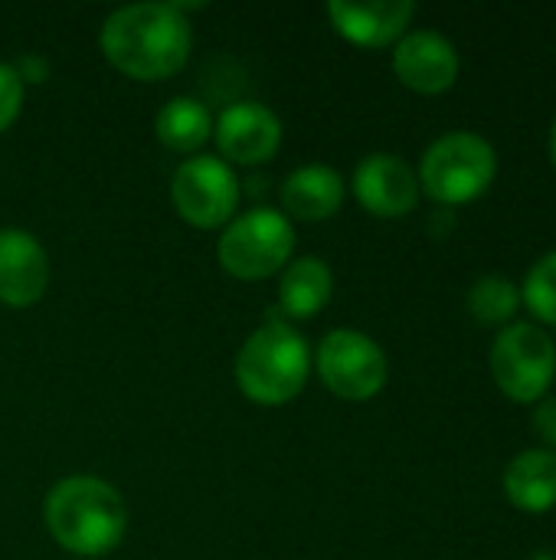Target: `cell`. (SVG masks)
I'll return each mask as SVG.
<instances>
[{
  "instance_id": "6da1fadb",
  "label": "cell",
  "mask_w": 556,
  "mask_h": 560,
  "mask_svg": "<svg viewBox=\"0 0 556 560\" xmlns=\"http://www.w3.org/2000/svg\"><path fill=\"white\" fill-rule=\"evenodd\" d=\"M98 46L121 75L161 82L187 66L193 30L177 3H131L102 23Z\"/></svg>"
},
{
  "instance_id": "7a4b0ae2",
  "label": "cell",
  "mask_w": 556,
  "mask_h": 560,
  "mask_svg": "<svg viewBox=\"0 0 556 560\" xmlns=\"http://www.w3.org/2000/svg\"><path fill=\"white\" fill-rule=\"evenodd\" d=\"M43 522L52 541L82 560L111 555L128 535V505L95 476H69L46 492Z\"/></svg>"
},
{
  "instance_id": "3957f363",
  "label": "cell",
  "mask_w": 556,
  "mask_h": 560,
  "mask_svg": "<svg viewBox=\"0 0 556 560\" xmlns=\"http://www.w3.org/2000/svg\"><path fill=\"white\" fill-rule=\"evenodd\" d=\"M315 368V354L305 335L272 315L262 322L236 354V384L259 407H285L292 404Z\"/></svg>"
},
{
  "instance_id": "277c9868",
  "label": "cell",
  "mask_w": 556,
  "mask_h": 560,
  "mask_svg": "<svg viewBox=\"0 0 556 560\" xmlns=\"http://www.w3.org/2000/svg\"><path fill=\"white\" fill-rule=\"evenodd\" d=\"M416 177L433 203L465 207L495 184L498 151L478 131H449L423 151Z\"/></svg>"
},
{
  "instance_id": "5b68a950",
  "label": "cell",
  "mask_w": 556,
  "mask_h": 560,
  "mask_svg": "<svg viewBox=\"0 0 556 560\" xmlns=\"http://www.w3.org/2000/svg\"><path fill=\"white\" fill-rule=\"evenodd\" d=\"M295 253V226L282 210L256 207L233 217L220 236V266L239 282H262L282 272Z\"/></svg>"
},
{
  "instance_id": "8992f818",
  "label": "cell",
  "mask_w": 556,
  "mask_h": 560,
  "mask_svg": "<svg viewBox=\"0 0 556 560\" xmlns=\"http://www.w3.org/2000/svg\"><path fill=\"white\" fill-rule=\"evenodd\" d=\"M488 368L508 400L534 407L551 394L556 381L554 338L537 322H511L495 335Z\"/></svg>"
},
{
  "instance_id": "52a82bcc",
  "label": "cell",
  "mask_w": 556,
  "mask_h": 560,
  "mask_svg": "<svg viewBox=\"0 0 556 560\" xmlns=\"http://www.w3.org/2000/svg\"><path fill=\"white\" fill-rule=\"evenodd\" d=\"M315 368L321 384L347 404H367L383 394L390 381V364L383 348L357 331V328H334L321 338L315 351Z\"/></svg>"
},
{
  "instance_id": "ba28073f",
  "label": "cell",
  "mask_w": 556,
  "mask_h": 560,
  "mask_svg": "<svg viewBox=\"0 0 556 560\" xmlns=\"http://www.w3.org/2000/svg\"><path fill=\"white\" fill-rule=\"evenodd\" d=\"M170 200L180 220L197 230H220L236 217L239 207V177L236 171L213 154L187 158L170 180Z\"/></svg>"
},
{
  "instance_id": "9c48e42d",
  "label": "cell",
  "mask_w": 556,
  "mask_h": 560,
  "mask_svg": "<svg viewBox=\"0 0 556 560\" xmlns=\"http://www.w3.org/2000/svg\"><path fill=\"white\" fill-rule=\"evenodd\" d=\"M213 141L229 167H256L279 154L282 121L262 102H236L223 108L220 118L213 121Z\"/></svg>"
},
{
  "instance_id": "30bf717a",
  "label": "cell",
  "mask_w": 556,
  "mask_h": 560,
  "mask_svg": "<svg viewBox=\"0 0 556 560\" xmlns=\"http://www.w3.org/2000/svg\"><path fill=\"white\" fill-rule=\"evenodd\" d=\"M354 197L357 203L380 220H400L410 217L423 197L419 190V177L410 167V161H403L400 154L390 151H374L367 154L357 167H354Z\"/></svg>"
},
{
  "instance_id": "8fae6325",
  "label": "cell",
  "mask_w": 556,
  "mask_h": 560,
  "mask_svg": "<svg viewBox=\"0 0 556 560\" xmlns=\"http://www.w3.org/2000/svg\"><path fill=\"white\" fill-rule=\"evenodd\" d=\"M459 49L439 30H410L393 46V72L416 95H442L459 82Z\"/></svg>"
},
{
  "instance_id": "7c38bea8",
  "label": "cell",
  "mask_w": 556,
  "mask_h": 560,
  "mask_svg": "<svg viewBox=\"0 0 556 560\" xmlns=\"http://www.w3.org/2000/svg\"><path fill=\"white\" fill-rule=\"evenodd\" d=\"M49 289V256L43 243L20 226L0 230V302L7 308H29Z\"/></svg>"
},
{
  "instance_id": "4fadbf2b",
  "label": "cell",
  "mask_w": 556,
  "mask_h": 560,
  "mask_svg": "<svg viewBox=\"0 0 556 560\" xmlns=\"http://www.w3.org/2000/svg\"><path fill=\"white\" fill-rule=\"evenodd\" d=\"M328 16L338 36H344L354 46L364 49H383L397 46L416 16L413 0H374V3H351L334 0L328 3Z\"/></svg>"
},
{
  "instance_id": "5bb4252c",
  "label": "cell",
  "mask_w": 556,
  "mask_h": 560,
  "mask_svg": "<svg viewBox=\"0 0 556 560\" xmlns=\"http://www.w3.org/2000/svg\"><path fill=\"white\" fill-rule=\"evenodd\" d=\"M344 177L328 164H305L282 184V213L288 220L321 223L344 207Z\"/></svg>"
},
{
  "instance_id": "9a60e30c",
  "label": "cell",
  "mask_w": 556,
  "mask_h": 560,
  "mask_svg": "<svg viewBox=\"0 0 556 560\" xmlns=\"http://www.w3.org/2000/svg\"><path fill=\"white\" fill-rule=\"evenodd\" d=\"M505 499L528 515H544L556 509V453L534 446L518 453L505 466Z\"/></svg>"
},
{
  "instance_id": "2e32d148",
  "label": "cell",
  "mask_w": 556,
  "mask_h": 560,
  "mask_svg": "<svg viewBox=\"0 0 556 560\" xmlns=\"http://www.w3.org/2000/svg\"><path fill=\"white\" fill-rule=\"evenodd\" d=\"M334 295V276L324 259L301 256L282 269L279 282V318L282 322H308L328 308Z\"/></svg>"
},
{
  "instance_id": "e0dca14e",
  "label": "cell",
  "mask_w": 556,
  "mask_h": 560,
  "mask_svg": "<svg viewBox=\"0 0 556 560\" xmlns=\"http://www.w3.org/2000/svg\"><path fill=\"white\" fill-rule=\"evenodd\" d=\"M154 135L164 148L177 154H197L213 138V112L200 98L177 95L157 112Z\"/></svg>"
},
{
  "instance_id": "ac0fdd59",
  "label": "cell",
  "mask_w": 556,
  "mask_h": 560,
  "mask_svg": "<svg viewBox=\"0 0 556 560\" xmlns=\"http://www.w3.org/2000/svg\"><path fill=\"white\" fill-rule=\"evenodd\" d=\"M465 305H469V315L478 325L505 328V325L514 322V315L521 308V285H514L508 276H498V272L482 276V279L472 282Z\"/></svg>"
},
{
  "instance_id": "d6986e66",
  "label": "cell",
  "mask_w": 556,
  "mask_h": 560,
  "mask_svg": "<svg viewBox=\"0 0 556 560\" xmlns=\"http://www.w3.org/2000/svg\"><path fill=\"white\" fill-rule=\"evenodd\" d=\"M521 305L537 318V325L556 328V249L544 253L521 282Z\"/></svg>"
},
{
  "instance_id": "ffe728a7",
  "label": "cell",
  "mask_w": 556,
  "mask_h": 560,
  "mask_svg": "<svg viewBox=\"0 0 556 560\" xmlns=\"http://www.w3.org/2000/svg\"><path fill=\"white\" fill-rule=\"evenodd\" d=\"M23 95H26V85H23L16 66L13 62H0V135L20 118Z\"/></svg>"
},
{
  "instance_id": "44dd1931",
  "label": "cell",
  "mask_w": 556,
  "mask_h": 560,
  "mask_svg": "<svg viewBox=\"0 0 556 560\" xmlns=\"http://www.w3.org/2000/svg\"><path fill=\"white\" fill-rule=\"evenodd\" d=\"M531 427L534 433L541 436L544 450H554L556 453V397H544L534 404V417H531Z\"/></svg>"
},
{
  "instance_id": "7402d4cb",
  "label": "cell",
  "mask_w": 556,
  "mask_h": 560,
  "mask_svg": "<svg viewBox=\"0 0 556 560\" xmlns=\"http://www.w3.org/2000/svg\"><path fill=\"white\" fill-rule=\"evenodd\" d=\"M551 161H554V167H556V118H554V125H551Z\"/></svg>"
}]
</instances>
